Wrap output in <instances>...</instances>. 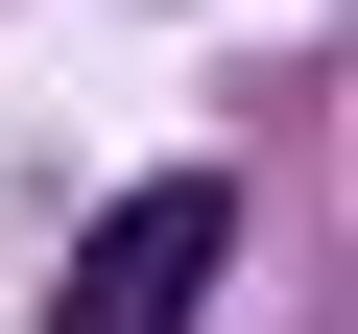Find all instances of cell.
<instances>
[{
    "mask_svg": "<svg viewBox=\"0 0 358 334\" xmlns=\"http://www.w3.org/2000/svg\"><path fill=\"white\" fill-rule=\"evenodd\" d=\"M215 263H239V191H215V167H143V191L72 239L48 334H192V310H215Z\"/></svg>",
    "mask_w": 358,
    "mask_h": 334,
    "instance_id": "cell-1",
    "label": "cell"
}]
</instances>
